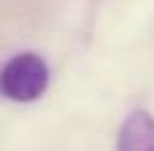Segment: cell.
I'll return each mask as SVG.
<instances>
[{
	"mask_svg": "<svg viewBox=\"0 0 154 151\" xmlns=\"http://www.w3.org/2000/svg\"><path fill=\"white\" fill-rule=\"evenodd\" d=\"M0 96H3V91H0Z\"/></svg>",
	"mask_w": 154,
	"mask_h": 151,
	"instance_id": "3957f363",
	"label": "cell"
},
{
	"mask_svg": "<svg viewBox=\"0 0 154 151\" xmlns=\"http://www.w3.org/2000/svg\"><path fill=\"white\" fill-rule=\"evenodd\" d=\"M51 81L48 63L38 53H18L0 71V91L8 101L33 103L46 93Z\"/></svg>",
	"mask_w": 154,
	"mask_h": 151,
	"instance_id": "6da1fadb",
	"label": "cell"
},
{
	"mask_svg": "<svg viewBox=\"0 0 154 151\" xmlns=\"http://www.w3.org/2000/svg\"><path fill=\"white\" fill-rule=\"evenodd\" d=\"M116 151H154V116L139 108L124 118L116 136Z\"/></svg>",
	"mask_w": 154,
	"mask_h": 151,
	"instance_id": "7a4b0ae2",
	"label": "cell"
}]
</instances>
